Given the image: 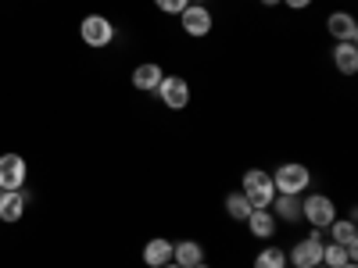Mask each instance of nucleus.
Returning <instances> with one entry per match:
<instances>
[{
    "mask_svg": "<svg viewBox=\"0 0 358 268\" xmlns=\"http://www.w3.org/2000/svg\"><path fill=\"white\" fill-rule=\"evenodd\" d=\"M241 193L248 197L251 211H258V207H273V200H276L273 175H268L265 168H251V172H244V179H241Z\"/></svg>",
    "mask_w": 358,
    "mask_h": 268,
    "instance_id": "1",
    "label": "nucleus"
},
{
    "mask_svg": "<svg viewBox=\"0 0 358 268\" xmlns=\"http://www.w3.org/2000/svg\"><path fill=\"white\" fill-rule=\"evenodd\" d=\"M268 175H273L276 193H297V197H301L312 186L308 165H297V161H283V165H276V172H268Z\"/></svg>",
    "mask_w": 358,
    "mask_h": 268,
    "instance_id": "2",
    "label": "nucleus"
},
{
    "mask_svg": "<svg viewBox=\"0 0 358 268\" xmlns=\"http://www.w3.org/2000/svg\"><path fill=\"white\" fill-rule=\"evenodd\" d=\"M337 218V204L326 193H308L301 197V222H308L312 229H330V222Z\"/></svg>",
    "mask_w": 358,
    "mask_h": 268,
    "instance_id": "3",
    "label": "nucleus"
},
{
    "mask_svg": "<svg viewBox=\"0 0 358 268\" xmlns=\"http://www.w3.org/2000/svg\"><path fill=\"white\" fill-rule=\"evenodd\" d=\"M79 40H83L86 47H94V50H104V47H111V40H115V25H111L104 15H86V18L79 22Z\"/></svg>",
    "mask_w": 358,
    "mask_h": 268,
    "instance_id": "4",
    "label": "nucleus"
},
{
    "mask_svg": "<svg viewBox=\"0 0 358 268\" xmlns=\"http://www.w3.org/2000/svg\"><path fill=\"white\" fill-rule=\"evenodd\" d=\"M319 261H322V232L312 229L305 240H297V244L290 247L287 265H294V268H315Z\"/></svg>",
    "mask_w": 358,
    "mask_h": 268,
    "instance_id": "5",
    "label": "nucleus"
},
{
    "mask_svg": "<svg viewBox=\"0 0 358 268\" xmlns=\"http://www.w3.org/2000/svg\"><path fill=\"white\" fill-rule=\"evenodd\" d=\"M155 94L162 97V104H165L169 111H183V107L190 104V82H187L183 75H165Z\"/></svg>",
    "mask_w": 358,
    "mask_h": 268,
    "instance_id": "6",
    "label": "nucleus"
},
{
    "mask_svg": "<svg viewBox=\"0 0 358 268\" xmlns=\"http://www.w3.org/2000/svg\"><path fill=\"white\" fill-rule=\"evenodd\" d=\"M179 25H183V33H187V36L201 40V36L212 33L215 18H212V11H208V4H187L183 15H179Z\"/></svg>",
    "mask_w": 358,
    "mask_h": 268,
    "instance_id": "7",
    "label": "nucleus"
},
{
    "mask_svg": "<svg viewBox=\"0 0 358 268\" xmlns=\"http://www.w3.org/2000/svg\"><path fill=\"white\" fill-rule=\"evenodd\" d=\"M29 165L22 154H0V190H22Z\"/></svg>",
    "mask_w": 358,
    "mask_h": 268,
    "instance_id": "8",
    "label": "nucleus"
},
{
    "mask_svg": "<svg viewBox=\"0 0 358 268\" xmlns=\"http://www.w3.org/2000/svg\"><path fill=\"white\" fill-rule=\"evenodd\" d=\"M326 33L334 36V43H355L358 40V22L348 11H334L326 18Z\"/></svg>",
    "mask_w": 358,
    "mask_h": 268,
    "instance_id": "9",
    "label": "nucleus"
},
{
    "mask_svg": "<svg viewBox=\"0 0 358 268\" xmlns=\"http://www.w3.org/2000/svg\"><path fill=\"white\" fill-rule=\"evenodd\" d=\"M162 79H165V68L158 61H143V65L133 68V86L140 89V94H155V89L162 86Z\"/></svg>",
    "mask_w": 358,
    "mask_h": 268,
    "instance_id": "10",
    "label": "nucleus"
},
{
    "mask_svg": "<svg viewBox=\"0 0 358 268\" xmlns=\"http://www.w3.org/2000/svg\"><path fill=\"white\" fill-rule=\"evenodd\" d=\"M248 229H251L255 240H273L276 229H280V218L268 211V207H258V211L248 215Z\"/></svg>",
    "mask_w": 358,
    "mask_h": 268,
    "instance_id": "11",
    "label": "nucleus"
},
{
    "mask_svg": "<svg viewBox=\"0 0 358 268\" xmlns=\"http://www.w3.org/2000/svg\"><path fill=\"white\" fill-rule=\"evenodd\" d=\"M25 207H29L25 190H4V197H0V222H22Z\"/></svg>",
    "mask_w": 358,
    "mask_h": 268,
    "instance_id": "12",
    "label": "nucleus"
},
{
    "mask_svg": "<svg viewBox=\"0 0 358 268\" xmlns=\"http://www.w3.org/2000/svg\"><path fill=\"white\" fill-rule=\"evenodd\" d=\"M301 197L297 193H276V200H273L268 211H273L276 218H283V222H301Z\"/></svg>",
    "mask_w": 358,
    "mask_h": 268,
    "instance_id": "13",
    "label": "nucleus"
},
{
    "mask_svg": "<svg viewBox=\"0 0 358 268\" xmlns=\"http://www.w3.org/2000/svg\"><path fill=\"white\" fill-rule=\"evenodd\" d=\"M172 261V240H165V236H155V240L143 244V265L151 268H162Z\"/></svg>",
    "mask_w": 358,
    "mask_h": 268,
    "instance_id": "14",
    "label": "nucleus"
},
{
    "mask_svg": "<svg viewBox=\"0 0 358 268\" xmlns=\"http://www.w3.org/2000/svg\"><path fill=\"white\" fill-rule=\"evenodd\" d=\"M172 261L179 268H194L204 261V247L197 240H179V244H172Z\"/></svg>",
    "mask_w": 358,
    "mask_h": 268,
    "instance_id": "15",
    "label": "nucleus"
},
{
    "mask_svg": "<svg viewBox=\"0 0 358 268\" xmlns=\"http://www.w3.org/2000/svg\"><path fill=\"white\" fill-rule=\"evenodd\" d=\"M334 68L341 75L358 72V43H334Z\"/></svg>",
    "mask_w": 358,
    "mask_h": 268,
    "instance_id": "16",
    "label": "nucleus"
},
{
    "mask_svg": "<svg viewBox=\"0 0 358 268\" xmlns=\"http://www.w3.org/2000/svg\"><path fill=\"white\" fill-rule=\"evenodd\" d=\"M330 236H334V244L348 247L358 254V229H355V218H334L330 222Z\"/></svg>",
    "mask_w": 358,
    "mask_h": 268,
    "instance_id": "17",
    "label": "nucleus"
},
{
    "mask_svg": "<svg viewBox=\"0 0 358 268\" xmlns=\"http://www.w3.org/2000/svg\"><path fill=\"white\" fill-rule=\"evenodd\" d=\"M348 261H355V251H348V247H341V244H322V265L326 268H341V265H348Z\"/></svg>",
    "mask_w": 358,
    "mask_h": 268,
    "instance_id": "18",
    "label": "nucleus"
},
{
    "mask_svg": "<svg viewBox=\"0 0 358 268\" xmlns=\"http://www.w3.org/2000/svg\"><path fill=\"white\" fill-rule=\"evenodd\" d=\"M226 215H229L233 222H248V215H251V204H248V197H244L241 190L226 193Z\"/></svg>",
    "mask_w": 358,
    "mask_h": 268,
    "instance_id": "19",
    "label": "nucleus"
},
{
    "mask_svg": "<svg viewBox=\"0 0 358 268\" xmlns=\"http://www.w3.org/2000/svg\"><path fill=\"white\" fill-rule=\"evenodd\" d=\"M251 268H287V251L280 247H262L251 261Z\"/></svg>",
    "mask_w": 358,
    "mask_h": 268,
    "instance_id": "20",
    "label": "nucleus"
},
{
    "mask_svg": "<svg viewBox=\"0 0 358 268\" xmlns=\"http://www.w3.org/2000/svg\"><path fill=\"white\" fill-rule=\"evenodd\" d=\"M187 4H190V0H155V8H158L162 15H176V18L183 15Z\"/></svg>",
    "mask_w": 358,
    "mask_h": 268,
    "instance_id": "21",
    "label": "nucleus"
},
{
    "mask_svg": "<svg viewBox=\"0 0 358 268\" xmlns=\"http://www.w3.org/2000/svg\"><path fill=\"white\" fill-rule=\"evenodd\" d=\"M283 4H287V8H294V11H305V8H312V4H315V0H283Z\"/></svg>",
    "mask_w": 358,
    "mask_h": 268,
    "instance_id": "22",
    "label": "nucleus"
},
{
    "mask_svg": "<svg viewBox=\"0 0 358 268\" xmlns=\"http://www.w3.org/2000/svg\"><path fill=\"white\" fill-rule=\"evenodd\" d=\"M262 4H265V8H276V4H280V0H262Z\"/></svg>",
    "mask_w": 358,
    "mask_h": 268,
    "instance_id": "23",
    "label": "nucleus"
},
{
    "mask_svg": "<svg viewBox=\"0 0 358 268\" xmlns=\"http://www.w3.org/2000/svg\"><path fill=\"white\" fill-rule=\"evenodd\" d=\"M341 268H358V265H355V261H348V265H341Z\"/></svg>",
    "mask_w": 358,
    "mask_h": 268,
    "instance_id": "24",
    "label": "nucleus"
},
{
    "mask_svg": "<svg viewBox=\"0 0 358 268\" xmlns=\"http://www.w3.org/2000/svg\"><path fill=\"white\" fill-rule=\"evenodd\" d=\"M162 268H179V265H176V261H169V265H162Z\"/></svg>",
    "mask_w": 358,
    "mask_h": 268,
    "instance_id": "25",
    "label": "nucleus"
},
{
    "mask_svg": "<svg viewBox=\"0 0 358 268\" xmlns=\"http://www.w3.org/2000/svg\"><path fill=\"white\" fill-rule=\"evenodd\" d=\"M194 268H212V265H204V261H201V265H194Z\"/></svg>",
    "mask_w": 358,
    "mask_h": 268,
    "instance_id": "26",
    "label": "nucleus"
},
{
    "mask_svg": "<svg viewBox=\"0 0 358 268\" xmlns=\"http://www.w3.org/2000/svg\"><path fill=\"white\" fill-rule=\"evenodd\" d=\"M190 4H208V0H190Z\"/></svg>",
    "mask_w": 358,
    "mask_h": 268,
    "instance_id": "27",
    "label": "nucleus"
},
{
    "mask_svg": "<svg viewBox=\"0 0 358 268\" xmlns=\"http://www.w3.org/2000/svg\"><path fill=\"white\" fill-rule=\"evenodd\" d=\"M315 268H326V265H322V261H319V265H315Z\"/></svg>",
    "mask_w": 358,
    "mask_h": 268,
    "instance_id": "28",
    "label": "nucleus"
},
{
    "mask_svg": "<svg viewBox=\"0 0 358 268\" xmlns=\"http://www.w3.org/2000/svg\"><path fill=\"white\" fill-rule=\"evenodd\" d=\"M0 197H4V190H0Z\"/></svg>",
    "mask_w": 358,
    "mask_h": 268,
    "instance_id": "29",
    "label": "nucleus"
}]
</instances>
